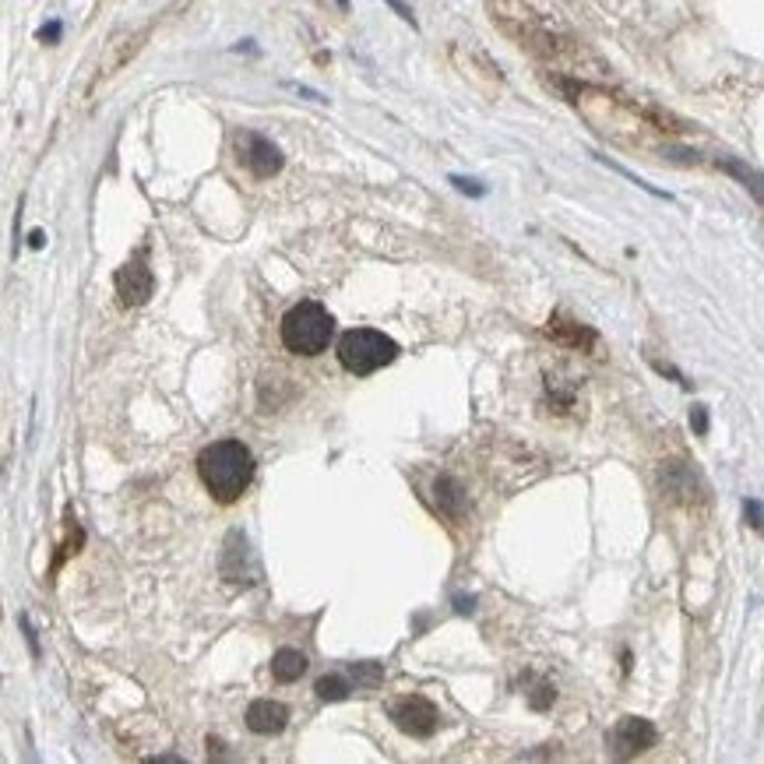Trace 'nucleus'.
Returning <instances> with one entry per match:
<instances>
[{"instance_id": "obj_1", "label": "nucleus", "mask_w": 764, "mask_h": 764, "mask_svg": "<svg viewBox=\"0 0 764 764\" xmlns=\"http://www.w3.org/2000/svg\"><path fill=\"white\" fill-rule=\"evenodd\" d=\"M254 454L243 440H216L197 454V476L219 504H237L254 483Z\"/></svg>"}, {"instance_id": "obj_2", "label": "nucleus", "mask_w": 764, "mask_h": 764, "mask_svg": "<svg viewBox=\"0 0 764 764\" xmlns=\"http://www.w3.org/2000/svg\"><path fill=\"white\" fill-rule=\"evenodd\" d=\"M335 335L331 314L317 300H303L282 317V345L293 356H320Z\"/></svg>"}, {"instance_id": "obj_3", "label": "nucleus", "mask_w": 764, "mask_h": 764, "mask_svg": "<svg viewBox=\"0 0 764 764\" xmlns=\"http://www.w3.org/2000/svg\"><path fill=\"white\" fill-rule=\"evenodd\" d=\"M399 353H402L399 342L377 328H353L339 339V363L356 377H371L377 371H385L388 363L399 360Z\"/></svg>"}, {"instance_id": "obj_4", "label": "nucleus", "mask_w": 764, "mask_h": 764, "mask_svg": "<svg viewBox=\"0 0 764 764\" xmlns=\"http://www.w3.org/2000/svg\"><path fill=\"white\" fill-rule=\"evenodd\" d=\"M655 743H659V729L648 719H641V715H623V719L606 732V747L617 761H631L638 754L652 751Z\"/></svg>"}, {"instance_id": "obj_5", "label": "nucleus", "mask_w": 764, "mask_h": 764, "mask_svg": "<svg viewBox=\"0 0 764 764\" xmlns=\"http://www.w3.org/2000/svg\"><path fill=\"white\" fill-rule=\"evenodd\" d=\"M391 715V723L399 726L402 732H409V737H434L437 726H440V712L430 698H423V694H409V698H399L395 705L388 708Z\"/></svg>"}, {"instance_id": "obj_6", "label": "nucleus", "mask_w": 764, "mask_h": 764, "mask_svg": "<svg viewBox=\"0 0 764 764\" xmlns=\"http://www.w3.org/2000/svg\"><path fill=\"white\" fill-rule=\"evenodd\" d=\"M237 151H240V162L247 166V170L254 177H275L286 166V156H282V148L268 142L265 134H257V131H240L237 134Z\"/></svg>"}, {"instance_id": "obj_7", "label": "nucleus", "mask_w": 764, "mask_h": 764, "mask_svg": "<svg viewBox=\"0 0 764 764\" xmlns=\"http://www.w3.org/2000/svg\"><path fill=\"white\" fill-rule=\"evenodd\" d=\"M113 282H117V296L124 307H145L151 293H156V275H151L145 254H134L131 262L117 271Z\"/></svg>"}, {"instance_id": "obj_8", "label": "nucleus", "mask_w": 764, "mask_h": 764, "mask_svg": "<svg viewBox=\"0 0 764 764\" xmlns=\"http://www.w3.org/2000/svg\"><path fill=\"white\" fill-rule=\"evenodd\" d=\"M222 578L226 582H254L257 568L251 563V549L243 532H229L226 536V554H222Z\"/></svg>"}, {"instance_id": "obj_9", "label": "nucleus", "mask_w": 764, "mask_h": 764, "mask_svg": "<svg viewBox=\"0 0 764 764\" xmlns=\"http://www.w3.org/2000/svg\"><path fill=\"white\" fill-rule=\"evenodd\" d=\"M286 726H289V708L282 701H271V698L251 701V708H247L251 732H257V737H275V732H282Z\"/></svg>"}, {"instance_id": "obj_10", "label": "nucleus", "mask_w": 764, "mask_h": 764, "mask_svg": "<svg viewBox=\"0 0 764 764\" xmlns=\"http://www.w3.org/2000/svg\"><path fill=\"white\" fill-rule=\"evenodd\" d=\"M434 494H437V508L445 518H451V522H462L465 518V490L462 483H458L454 476H437L434 483Z\"/></svg>"}, {"instance_id": "obj_11", "label": "nucleus", "mask_w": 764, "mask_h": 764, "mask_svg": "<svg viewBox=\"0 0 764 764\" xmlns=\"http://www.w3.org/2000/svg\"><path fill=\"white\" fill-rule=\"evenodd\" d=\"M560 345H568V349H589L595 342V331L585 328V325H578V320L571 317H563V314H554L549 317V328H546Z\"/></svg>"}, {"instance_id": "obj_12", "label": "nucleus", "mask_w": 764, "mask_h": 764, "mask_svg": "<svg viewBox=\"0 0 764 764\" xmlns=\"http://www.w3.org/2000/svg\"><path fill=\"white\" fill-rule=\"evenodd\" d=\"M307 674V655L300 648H279L271 655V677L279 683H293Z\"/></svg>"}, {"instance_id": "obj_13", "label": "nucleus", "mask_w": 764, "mask_h": 764, "mask_svg": "<svg viewBox=\"0 0 764 764\" xmlns=\"http://www.w3.org/2000/svg\"><path fill=\"white\" fill-rule=\"evenodd\" d=\"M314 691H317L320 701H345L349 694L356 691V683L345 680V677H339V674H331V677H320Z\"/></svg>"}, {"instance_id": "obj_14", "label": "nucleus", "mask_w": 764, "mask_h": 764, "mask_svg": "<svg viewBox=\"0 0 764 764\" xmlns=\"http://www.w3.org/2000/svg\"><path fill=\"white\" fill-rule=\"evenodd\" d=\"M82 525H78V518H74L71 511H68V539L60 543V554L53 557V568H50V574H57L60 571V563H64L71 554H78V546H82Z\"/></svg>"}, {"instance_id": "obj_15", "label": "nucleus", "mask_w": 764, "mask_h": 764, "mask_svg": "<svg viewBox=\"0 0 764 764\" xmlns=\"http://www.w3.org/2000/svg\"><path fill=\"white\" fill-rule=\"evenodd\" d=\"M353 680H356V687H377L380 680H385V669H380L377 663H353Z\"/></svg>"}, {"instance_id": "obj_16", "label": "nucleus", "mask_w": 764, "mask_h": 764, "mask_svg": "<svg viewBox=\"0 0 764 764\" xmlns=\"http://www.w3.org/2000/svg\"><path fill=\"white\" fill-rule=\"evenodd\" d=\"M554 698H557V691L549 683H536V691H529V701H532V708H549L554 705Z\"/></svg>"}, {"instance_id": "obj_17", "label": "nucleus", "mask_w": 764, "mask_h": 764, "mask_svg": "<svg viewBox=\"0 0 764 764\" xmlns=\"http://www.w3.org/2000/svg\"><path fill=\"white\" fill-rule=\"evenodd\" d=\"M19 628H22V634H25V641H28V652H33L36 659H39V638H36V628H33V620H28V614L19 617Z\"/></svg>"}, {"instance_id": "obj_18", "label": "nucleus", "mask_w": 764, "mask_h": 764, "mask_svg": "<svg viewBox=\"0 0 764 764\" xmlns=\"http://www.w3.org/2000/svg\"><path fill=\"white\" fill-rule=\"evenodd\" d=\"M451 183H454V187H458V191H462V194H469V197H483V194H486V187H483V183H480V180L451 177Z\"/></svg>"}, {"instance_id": "obj_19", "label": "nucleus", "mask_w": 764, "mask_h": 764, "mask_svg": "<svg viewBox=\"0 0 764 764\" xmlns=\"http://www.w3.org/2000/svg\"><path fill=\"white\" fill-rule=\"evenodd\" d=\"M743 511H747V522H751L754 529H761V532H764V508H761V504H757V500H747V504H743Z\"/></svg>"}, {"instance_id": "obj_20", "label": "nucleus", "mask_w": 764, "mask_h": 764, "mask_svg": "<svg viewBox=\"0 0 764 764\" xmlns=\"http://www.w3.org/2000/svg\"><path fill=\"white\" fill-rule=\"evenodd\" d=\"M691 426L698 434H708V412H705V405H694V412H691Z\"/></svg>"}, {"instance_id": "obj_21", "label": "nucleus", "mask_w": 764, "mask_h": 764, "mask_svg": "<svg viewBox=\"0 0 764 764\" xmlns=\"http://www.w3.org/2000/svg\"><path fill=\"white\" fill-rule=\"evenodd\" d=\"M39 39H43V43H57V39H60V22L43 25V28H39Z\"/></svg>"}, {"instance_id": "obj_22", "label": "nucleus", "mask_w": 764, "mask_h": 764, "mask_svg": "<svg viewBox=\"0 0 764 764\" xmlns=\"http://www.w3.org/2000/svg\"><path fill=\"white\" fill-rule=\"evenodd\" d=\"M385 4H391L395 11H399V14H402V19L409 22V25H416V19H412V11H409L405 4H399V0H385Z\"/></svg>"}, {"instance_id": "obj_23", "label": "nucleus", "mask_w": 764, "mask_h": 764, "mask_svg": "<svg viewBox=\"0 0 764 764\" xmlns=\"http://www.w3.org/2000/svg\"><path fill=\"white\" fill-rule=\"evenodd\" d=\"M454 603H458V614H472V603H476V599H465V595H454Z\"/></svg>"}, {"instance_id": "obj_24", "label": "nucleus", "mask_w": 764, "mask_h": 764, "mask_svg": "<svg viewBox=\"0 0 764 764\" xmlns=\"http://www.w3.org/2000/svg\"><path fill=\"white\" fill-rule=\"evenodd\" d=\"M28 243H33V247H43V233H39V229H36L33 237H28Z\"/></svg>"}]
</instances>
